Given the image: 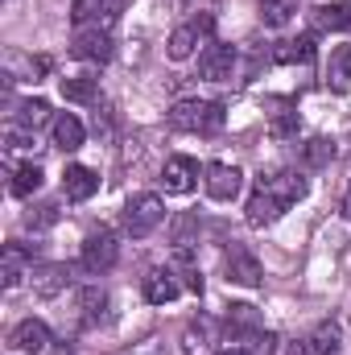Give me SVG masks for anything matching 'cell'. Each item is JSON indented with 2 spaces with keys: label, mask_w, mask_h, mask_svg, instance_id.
<instances>
[{
  "label": "cell",
  "mask_w": 351,
  "mask_h": 355,
  "mask_svg": "<svg viewBox=\"0 0 351 355\" xmlns=\"http://www.w3.org/2000/svg\"><path fill=\"white\" fill-rule=\"evenodd\" d=\"M302 198H306V178L298 174V170H281V174H273V178H261L257 194L248 198V227L277 223Z\"/></svg>",
  "instance_id": "cell-1"
},
{
  "label": "cell",
  "mask_w": 351,
  "mask_h": 355,
  "mask_svg": "<svg viewBox=\"0 0 351 355\" xmlns=\"http://www.w3.org/2000/svg\"><path fill=\"white\" fill-rule=\"evenodd\" d=\"M170 128L211 137V132L223 128V107L219 103H207V99H178L174 107H170Z\"/></svg>",
  "instance_id": "cell-2"
},
{
  "label": "cell",
  "mask_w": 351,
  "mask_h": 355,
  "mask_svg": "<svg viewBox=\"0 0 351 355\" xmlns=\"http://www.w3.org/2000/svg\"><path fill=\"white\" fill-rule=\"evenodd\" d=\"M162 219H166V202L157 198V194H132L128 202H124V227H128V236L132 240H145V236H153L157 227H162Z\"/></svg>",
  "instance_id": "cell-3"
},
{
  "label": "cell",
  "mask_w": 351,
  "mask_h": 355,
  "mask_svg": "<svg viewBox=\"0 0 351 355\" xmlns=\"http://www.w3.org/2000/svg\"><path fill=\"white\" fill-rule=\"evenodd\" d=\"M223 268H228V281L232 285H244V289H261L264 281V268L257 261V252L248 244H232L228 257H223Z\"/></svg>",
  "instance_id": "cell-4"
},
{
  "label": "cell",
  "mask_w": 351,
  "mask_h": 355,
  "mask_svg": "<svg viewBox=\"0 0 351 355\" xmlns=\"http://www.w3.org/2000/svg\"><path fill=\"white\" fill-rule=\"evenodd\" d=\"M116 257H120V244H116V236H112V232H91L87 240H83L79 265L99 277V272H108V268L116 265Z\"/></svg>",
  "instance_id": "cell-5"
},
{
  "label": "cell",
  "mask_w": 351,
  "mask_h": 355,
  "mask_svg": "<svg viewBox=\"0 0 351 355\" xmlns=\"http://www.w3.org/2000/svg\"><path fill=\"white\" fill-rule=\"evenodd\" d=\"M203 37H211V17H207V12L194 17V21H186V25H178L174 33H170V42H166V54H170L174 62H186Z\"/></svg>",
  "instance_id": "cell-6"
},
{
  "label": "cell",
  "mask_w": 351,
  "mask_h": 355,
  "mask_svg": "<svg viewBox=\"0 0 351 355\" xmlns=\"http://www.w3.org/2000/svg\"><path fill=\"white\" fill-rule=\"evenodd\" d=\"M71 54H75L79 62H108V58H112V33L99 29V25H83V29H75Z\"/></svg>",
  "instance_id": "cell-7"
},
{
  "label": "cell",
  "mask_w": 351,
  "mask_h": 355,
  "mask_svg": "<svg viewBox=\"0 0 351 355\" xmlns=\"http://www.w3.org/2000/svg\"><path fill=\"white\" fill-rule=\"evenodd\" d=\"M215 343H219V322L211 314H198L186 322V331H182V352L186 355H215Z\"/></svg>",
  "instance_id": "cell-8"
},
{
  "label": "cell",
  "mask_w": 351,
  "mask_h": 355,
  "mask_svg": "<svg viewBox=\"0 0 351 355\" xmlns=\"http://www.w3.org/2000/svg\"><path fill=\"white\" fill-rule=\"evenodd\" d=\"M8 347L21 352V355L50 352V327H46L42 318H21V322L12 327V335H8Z\"/></svg>",
  "instance_id": "cell-9"
},
{
  "label": "cell",
  "mask_w": 351,
  "mask_h": 355,
  "mask_svg": "<svg viewBox=\"0 0 351 355\" xmlns=\"http://www.w3.org/2000/svg\"><path fill=\"white\" fill-rule=\"evenodd\" d=\"M232 71H236V50H232V46L215 42V46L203 50V58H198V75H203L207 83H228Z\"/></svg>",
  "instance_id": "cell-10"
},
{
  "label": "cell",
  "mask_w": 351,
  "mask_h": 355,
  "mask_svg": "<svg viewBox=\"0 0 351 355\" xmlns=\"http://www.w3.org/2000/svg\"><path fill=\"white\" fill-rule=\"evenodd\" d=\"M203 182H207V194L215 202H232L240 194V186H244V174L236 166H228V162H215V166H207V178Z\"/></svg>",
  "instance_id": "cell-11"
},
{
  "label": "cell",
  "mask_w": 351,
  "mask_h": 355,
  "mask_svg": "<svg viewBox=\"0 0 351 355\" xmlns=\"http://www.w3.org/2000/svg\"><path fill=\"white\" fill-rule=\"evenodd\" d=\"M162 186H166V194H190L194 186H198V162L194 157H170L166 166H162Z\"/></svg>",
  "instance_id": "cell-12"
},
{
  "label": "cell",
  "mask_w": 351,
  "mask_h": 355,
  "mask_svg": "<svg viewBox=\"0 0 351 355\" xmlns=\"http://www.w3.org/2000/svg\"><path fill=\"white\" fill-rule=\"evenodd\" d=\"M120 8H124V0H75V29H83V25H99V29H108L116 17H120Z\"/></svg>",
  "instance_id": "cell-13"
},
{
  "label": "cell",
  "mask_w": 351,
  "mask_h": 355,
  "mask_svg": "<svg viewBox=\"0 0 351 355\" xmlns=\"http://www.w3.org/2000/svg\"><path fill=\"white\" fill-rule=\"evenodd\" d=\"M33 272V252L25 244H4V257H0V277H4V289H17L25 277Z\"/></svg>",
  "instance_id": "cell-14"
},
{
  "label": "cell",
  "mask_w": 351,
  "mask_h": 355,
  "mask_svg": "<svg viewBox=\"0 0 351 355\" xmlns=\"http://www.w3.org/2000/svg\"><path fill=\"white\" fill-rule=\"evenodd\" d=\"M29 285H33V293H37V297H58V293L71 285V268H67V265H33Z\"/></svg>",
  "instance_id": "cell-15"
},
{
  "label": "cell",
  "mask_w": 351,
  "mask_h": 355,
  "mask_svg": "<svg viewBox=\"0 0 351 355\" xmlns=\"http://www.w3.org/2000/svg\"><path fill=\"white\" fill-rule=\"evenodd\" d=\"M257 331H264L261 327V314H257V306H248V302H240V306H232L228 310V335H232V343H248Z\"/></svg>",
  "instance_id": "cell-16"
},
{
  "label": "cell",
  "mask_w": 351,
  "mask_h": 355,
  "mask_svg": "<svg viewBox=\"0 0 351 355\" xmlns=\"http://www.w3.org/2000/svg\"><path fill=\"white\" fill-rule=\"evenodd\" d=\"M62 190H67L71 202H87L91 194L99 190V174L87 170V166H67V174H62Z\"/></svg>",
  "instance_id": "cell-17"
},
{
  "label": "cell",
  "mask_w": 351,
  "mask_h": 355,
  "mask_svg": "<svg viewBox=\"0 0 351 355\" xmlns=\"http://www.w3.org/2000/svg\"><path fill=\"white\" fill-rule=\"evenodd\" d=\"M178 272L174 268H149L145 272V302H153V306H166V302H174L178 297Z\"/></svg>",
  "instance_id": "cell-18"
},
{
  "label": "cell",
  "mask_w": 351,
  "mask_h": 355,
  "mask_svg": "<svg viewBox=\"0 0 351 355\" xmlns=\"http://www.w3.org/2000/svg\"><path fill=\"white\" fill-rule=\"evenodd\" d=\"M310 21H314V29H323V33H348L351 29V4H318V8L310 12Z\"/></svg>",
  "instance_id": "cell-19"
},
{
  "label": "cell",
  "mask_w": 351,
  "mask_h": 355,
  "mask_svg": "<svg viewBox=\"0 0 351 355\" xmlns=\"http://www.w3.org/2000/svg\"><path fill=\"white\" fill-rule=\"evenodd\" d=\"M327 87L348 95L351 91V46H335L331 62H327Z\"/></svg>",
  "instance_id": "cell-20"
},
{
  "label": "cell",
  "mask_w": 351,
  "mask_h": 355,
  "mask_svg": "<svg viewBox=\"0 0 351 355\" xmlns=\"http://www.w3.org/2000/svg\"><path fill=\"white\" fill-rule=\"evenodd\" d=\"M306 343H310V355H339V347H343V327L335 318H327V322L314 327V335Z\"/></svg>",
  "instance_id": "cell-21"
},
{
  "label": "cell",
  "mask_w": 351,
  "mask_h": 355,
  "mask_svg": "<svg viewBox=\"0 0 351 355\" xmlns=\"http://www.w3.org/2000/svg\"><path fill=\"white\" fill-rule=\"evenodd\" d=\"M83 124L71 116V112H62V116H54V145L62 149V153H75V149H83Z\"/></svg>",
  "instance_id": "cell-22"
},
{
  "label": "cell",
  "mask_w": 351,
  "mask_h": 355,
  "mask_svg": "<svg viewBox=\"0 0 351 355\" xmlns=\"http://www.w3.org/2000/svg\"><path fill=\"white\" fill-rule=\"evenodd\" d=\"M257 12H261V21L268 29H281V25H289V17L298 12V0H261Z\"/></svg>",
  "instance_id": "cell-23"
},
{
  "label": "cell",
  "mask_w": 351,
  "mask_h": 355,
  "mask_svg": "<svg viewBox=\"0 0 351 355\" xmlns=\"http://www.w3.org/2000/svg\"><path fill=\"white\" fill-rule=\"evenodd\" d=\"M17 124H25L29 132H37L42 124H54L50 103H46V99H25V103H21V112H17Z\"/></svg>",
  "instance_id": "cell-24"
},
{
  "label": "cell",
  "mask_w": 351,
  "mask_h": 355,
  "mask_svg": "<svg viewBox=\"0 0 351 355\" xmlns=\"http://www.w3.org/2000/svg\"><path fill=\"white\" fill-rule=\"evenodd\" d=\"M95 95H99V83L91 75L62 79V99H71V103H95Z\"/></svg>",
  "instance_id": "cell-25"
},
{
  "label": "cell",
  "mask_w": 351,
  "mask_h": 355,
  "mask_svg": "<svg viewBox=\"0 0 351 355\" xmlns=\"http://www.w3.org/2000/svg\"><path fill=\"white\" fill-rule=\"evenodd\" d=\"M277 62H310L314 58V37H298V42H281L273 50Z\"/></svg>",
  "instance_id": "cell-26"
},
{
  "label": "cell",
  "mask_w": 351,
  "mask_h": 355,
  "mask_svg": "<svg viewBox=\"0 0 351 355\" xmlns=\"http://www.w3.org/2000/svg\"><path fill=\"white\" fill-rule=\"evenodd\" d=\"M37 186H42V166L25 162V166H17V170H12V194H17V198H29Z\"/></svg>",
  "instance_id": "cell-27"
},
{
  "label": "cell",
  "mask_w": 351,
  "mask_h": 355,
  "mask_svg": "<svg viewBox=\"0 0 351 355\" xmlns=\"http://www.w3.org/2000/svg\"><path fill=\"white\" fill-rule=\"evenodd\" d=\"M174 272L186 277V289H190V293H203V272H198V265H194L190 248H174Z\"/></svg>",
  "instance_id": "cell-28"
},
{
  "label": "cell",
  "mask_w": 351,
  "mask_h": 355,
  "mask_svg": "<svg viewBox=\"0 0 351 355\" xmlns=\"http://www.w3.org/2000/svg\"><path fill=\"white\" fill-rule=\"evenodd\" d=\"M103 310H108V293L103 289H79V314H83V322H99Z\"/></svg>",
  "instance_id": "cell-29"
},
{
  "label": "cell",
  "mask_w": 351,
  "mask_h": 355,
  "mask_svg": "<svg viewBox=\"0 0 351 355\" xmlns=\"http://www.w3.org/2000/svg\"><path fill=\"white\" fill-rule=\"evenodd\" d=\"M302 157H306V166H327L331 157H335V141H327V137H310L306 141V149H302Z\"/></svg>",
  "instance_id": "cell-30"
},
{
  "label": "cell",
  "mask_w": 351,
  "mask_h": 355,
  "mask_svg": "<svg viewBox=\"0 0 351 355\" xmlns=\"http://www.w3.org/2000/svg\"><path fill=\"white\" fill-rule=\"evenodd\" d=\"M244 347H248V355H277V335L273 331H257Z\"/></svg>",
  "instance_id": "cell-31"
},
{
  "label": "cell",
  "mask_w": 351,
  "mask_h": 355,
  "mask_svg": "<svg viewBox=\"0 0 351 355\" xmlns=\"http://www.w3.org/2000/svg\"><path fill=\"white\" fill-rule=\"evenodd\" d=\"M116 355H166V343L157 335H145L141 343H132V347H124V352H116Z\"/></svg>",
  "instance_id": "cell-32"
},
{
  "label": "cell",
  "mask_w": 351,
  "mask_h": 355,
  "mask_svg": "<svg viewBox=\"0 0 351 355\" xmlns=\"http://www.w3.org/2000/svg\"><path fill=\"white\" fill-rule=\"evenodd\" d=\"M198 227V219L194 215H178V223H174V244L178 248H190V232Z\"/></svg>",
  "instance_id": "cell-33"
},
{
  "label": "cell",
  "mask_w": 351,
  "mask_h": 355,
  "mask_svg": "<svg viewBox=\"0 0 351 355\" xmlns=\"http://www.w3.org/2000/svg\"><path fill=\"white\" fill-rule=\"evenodd\" d=\"M298 128V112H289V107H281L277 116H273V137H289Z\"/></svg>",
  "instance_id": "cell-34"
},
{
  "label": "cell",
  "mask_w": 351,
  "mask_h": 355,
  "mask_svg": "<svg viewBox=\"0 0 351 355\" xmlns=\"http://www.w3.org/2000/svg\"><path fill=\"white\" fill-rule=\"evenodd\" d=\"M285 355H310V343H289V352Z\"/></svg>",
  "instance_id": "cell-35"
},
{
  "label": "cell",
  "mask_w": 351,
  "mask_h": 355,
  "mask_svg": "<svg viewBox=\"0 0 351 355\" xmlns=\"http://www.w3.org/2000/svg\"><path fill=\"white\" fill-rule=\"evenodd\" d=\"M215 355H248V347H240V343H232V347H223V352H215Z\"/></svg>",
  "instance_id": "cell-36"
},
{
  "label": "cell",
  "mask_w": 351,
  "mask_h": 355,
  "mask_svg": "<svg viewBox=\"0 0 351 355\" xmlns=\"http://www.w3.org/2000/svg\"><path fill=\"white\" fill-rule=\"evenodd\" d=\"M50 355H75V347H67V343H58V347H50Z\"/></svg>",
  "instance_id": "cell-37"
},
{
  "label": "cell",
  "mask_w": 351,
  "mask_h": 355,
  "mask_svg": "<svg viewBox=\"0 0 351 355\" xmlns=\"http://www.w3.org/2000/svg\"><path fill=\"white\" fill-rule=\"evenodd\" d=\"M343 215H348V219H351V194H348V202H343Z\"/></svg>",
  "instance_id": "cell-38"
}]
</instances>
